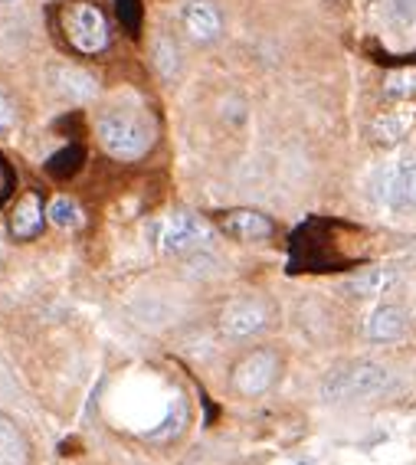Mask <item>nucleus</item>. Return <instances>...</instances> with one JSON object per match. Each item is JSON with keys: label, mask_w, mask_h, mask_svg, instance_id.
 <instances>
[{"label": "nucleus", "mask_w": 416, "mask_h": 465, "mask_svg": "<svg viewBox=\"0 0 416 465\" xmlns=\"http://www.w3.org/2000/svg\"><path fill=\"white\" fill-rule=\"evenodd\" d=\"M265 318H269V314H265L263 305L253 302V298H240V302L224 308L220 328H224V334H230V338H249V334H256L263 328Z\"/></svg>", "instance_id": "423d86ee"}, {"label": "nucleus", "mask_w": 416, "mask_h": 465, "mask_svg": "<svg viewBox=\"0 0 416 465\" xmlns=\"http://www.w3.org/2000/svg\"><path fill=\"white\" fill-rule=\"evenodd\" d=\"M384 197L394 210H416V161H406L390 171Z\"/></svg>", "instance_id": "1a4fd4ad"}, {"label": "nucleus", "mask_w": 416, "mask_h": 465, "mask_svg": "<svg viewBox=\"0 0 416 465\" xmlns=\"http://www.w3.org/2000/svg\"><path fill=\"white\" fill-rule=\"evenodd\" d=\"M50 79L56 92H62L69 102H86L95 95V79L76 66H56V69H50Z\"/></svg>", "instance_id": "9b49d317"}, {"label": "nucleus", "mask_w": 416, "mask_h": 465, "mask_svg": "<svg viewBox=\"0 0 416 465\" xmlns=\"http://www.w3.org/2000/svg\"><path fill=\"white\" fill-rule=\"evenodd\" d=\"M0 465H27V443L11 420L0 416Z\"/></svg>", "instance_id": "ddd939ff"}, {"label": "nucleus", "mask_w": 416, "mask_h": 465, "mask_svg": "<svg viewBox=\"0 0 416 465\" xmlns=\"http://www.w3.org/2000/svg\"><path fill=\"white\" fill-rule=\"evenodd\" d=\"M181 20H184V30L191 33L197 43H210L220 37V11H216L214 4H207V0H191L187 7L181 11Z\"/></svg>", "instance_id": "6e6552de"}, {"label": "nucleus", "mask_w": 416, "mask_h": 465, "mask_svg": "<svg viewBox=\"0 0 416 465\" xmlns=\"http://www.w3.org/2000/svg\"><path fill=\"white\" fill-rule=\"evenodd\" d=\"M154 62H158V69H161L164 76H174V69H177V50L171 46V40H158V46H154Z\"/></svg>", "instance_id": "2eb2a0df"}, {"label": "nucleus", "mask_w": 416, "mask_h": 465, "mask_svg": "<svg viewBox=\"0 0 416 465\" xmlns=\"http://www.w3.org/2000/svg\"><path fill=\"white\" fill-rule=\"evenodd\" d=\"M275 374H279V361L273 351H253L236 364L233 387L243 396H259L275 384Z\"/></svg>", "instance_id": "39448f33"}, {"label": "nucleus", "mask_w": 416, "mask_h": 465, "mask_svg": "<svg viewBox=\"0 0 416 465\" xmlns=\"http://www.w3.org/2000/svg\"><path fill=\"white\" fill-rule=\"evenodd\" d=\"M99 144L112 154L115 161H138L154 144L151 118L138 109H109L95 122Z\"/></svg>", "instance_id": "f257e3e1"}, {"label": "nucleus", "mask_w": 416, "mask_h": 465, "mask_svg": "<svg viewBox=\"0 0 416 465\" xmlns=\"http://www.w3.org/2000/svg\"><path fill=\"white\" fill-rule=\"evenodd\" d=\"M214 240V230L193 216V213H174L161 226V249L164 253H191Z\"/></svg>", "instance_id": "20e7f679"}, {"label": "nucleus", "mask_w": 416, "mask_h": 465, "mask_svg": "<svg viewBox=\"0 0 416 465\" xmlns=\"http://www.w3.org/2000/svg\"><path fill=\"white\" fill-rule=\"evenodd\" d=\"M387 384H390V374H387L380 364H355L345 367V371H335L322 384V396L328 404H338V400H364V396L384 394Z\"/></svg>", "instance_id": "7ed1b4c3"}, {"label": "nucleus", "mask_w": 416, "mask_h": 465, "mask_svg": "<svg viewBox=\"0 0 416 465\" xmlns=\"http://www.w3.org/2000/svg\"><path fill=\"white\" fill-rule=\"evenodd\" d=\"M62 37L72 50L82 56H95L109 46V20L105 13L89 4V0H76L62 11Z\"/></svg>", "instance_id": "f03ea898"}, {"label": "nucleus", "mask_w": 416, "mask_h": 465, "mask_svg": "<svg viewBox=\"0 0 416 465\" xmlns=\"http://www.w3.org/2000/svg\"><path fill=\"white\" fill-rule=\"evenodd\" d=\"M0 4H11V0H0Z\"/></svg>", "instance_id": "4be33fe9"}, {"label": "nucleus", "mask_w": 416, "mask_h": 465, "mask_svg": "<svg viewBox=\"0 0 416 465\" xmlns=\"http://www.w3.org/2000/svg\"><path fill=\"white\" fill-rule=\"evenodd\" d=\"M220 226H224V232H230L233 240H243V243H259V240L273 236V220L256 210H230L220 220Z\"/></svg>", "instance_id": "0eeeda50"}, {"label": "nucleus", "mask_w": 416, "mask_h": 465, "mask_svg": "<svg viewBox=\"0 0 416 465\" xmlns=\"http://www.w3.org/2000/svg\"><path fill=\"white\" fill-rule=\"evenodd\" d=\"M11 128H13V105H11V99L0 92V138L11 135Z\"/></svg>", "instance_id": "a211bd4d"}, {"label": "nucleus", "mask_w": 416, "mask_h": 465, "mask_svg": "<svg viewBox=\"0 0 416 465\" xmlns=\"http://www.w3.org/2000/svg\"><path fill=\"white\" fill-rule=\"evenodd\" d=\"M416 89V72H400V76H394V79L387 82V92L390 95H406V92Z\"/></svg>", "instance_id": "f3484780"}, {"label": "nucleus", "mask_w": 416, "mask_h": 465, "mask_svg": "<svg viewBox=\"0 0 416 465\" xmlns=\"http://www.w3.org/2000/svg\"><path fill=\"white\" fill-rule=\"evenodd\" d=\"M377 132H390L387 138H400L406 132V118H384V122H377Z\"/></svg>", "instance_id": "6ab92c4d"}, {"label": "nucleus", "mask_w": 416, "mask_h": 465, "mask_svg": "<svg viewBox=\"0 0 416 465\" xmlns=\"http://www.w3.org/2000/svg\"><path fill=\"white\" fill-rule=\"evenodd\" d=\"M7 187H11V181H7V171H4V167H0V197H4V193H7Z\"/></svg>", "instance_id": "412c9836"}, {"label": "nucleus", "mask_w": 416, "mask_h": 465, "mask_svg": "<svg viewBox=\"0 0 416 465\" xmlns=\"http://www.w3.org/2000/svg\"><path fill=\"white\" fill-rule=\"evenodd\" d=\"M404 328H406V318L394 305H384V308H377V312L367 318V338H371V341H394V338L404 334Z\"/></svg>", "instance_id": "f8f14e48"}, {"label": "nucleus", "mask_w": 416, "mask_h": 465, "mask_svg": "<svg viewBox=\"0 0 416 465\" xmlns=\"http://www.w3.org/2000/svg\"><path fill=\"white\" fill-rule=\"evenodd\" d=\"M380 282H390V275H364V279H361V282H355V289H357V292H361V295H367V292H371V295H374L377 292V285H380Z\"/></svg>", "instance_id": "aec40b11"}, {"label": "nucleus", "mask_w": 416, "mask_h": 465, "mask_svg": "<svg viewBox=\"0 0 416 465\" xmlns=\"http://www.w3.org/2000/svg\"><path fill=\"white\" fill-rule=\"evenodd\" d=\"M394 23L400 27L416 23V0H394Z\"/></svg>", "instance_id": "dca6fc26"}, {"label": "nucleus", "mask_w": 416, "mask_h": 465, "mask_svg": "<svg viewBox=\"0 0 416 465\" xmlns=\"http://www.w3.org/2000/svg\"><path fill=\"white\" fill-rule=\"evenodd\" d=\"M46 216H50V213H43L40 197H37V193H23L11 213V232L17 240H33V236H40Z\"/></svg>", "instance_id": "9d476101"}, {"label": "nucleus", "mask_w": 416, "mask_h": 465, "mask_svg": "<svg viewBox=\"0 0 416 465\" xmlns=\"http://www.w3.org/2000/svg\"><path fill=\"white\" fill-rule=\"evenodd\" d=\"M50 223L53 226H60V230H76L82 223V210L79 203L69 200V197H56V200L50 203Z\"/></svg>", "instance_id": "4468645a"}]
</instances>
